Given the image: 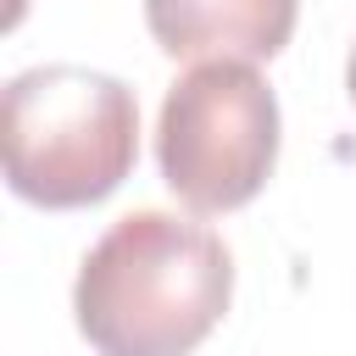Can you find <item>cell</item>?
<instances>
[{
	"label": "cell",
	"mask_w": 356,
	"mask_h": 356,
	"mask_svg": "<svg viewBox=\"0 0 356 356\" xmlns=\"http://www.w3.org/2000/svg\"><path fill=\"white\" fill-rule=\"evenodd\" d=\"M234 300L228 245L178 211H128L83 256L72 317L95 356H189Z\"/></svg>",
	"instance_id": "1"
},
{
	"label": "cell",
	"mask_w": 356,
	"mask_h": 356,
	"mask_svg": "<svg viewBox=\"0 0 356 356\" xmlns=\"http://www.w3.org/2000/svg\"><path fill=\"white\" fill-rule=\"evenodd\" d=\"M0 161L28 206H100L139 161V100L95 67H28L0 95Z\"/></svg>",
	"instance_id": "2"
},
{
	"label": "cell",
	"mask_w": 356,
	"mask_h": 356,
	"mask_svg": "<svg viewBox=\"0 0 356 356\" xmlns=\"http://www.w3.org/2000/svg\"><path fill=\"white\" fill-rule=\"evenodd\" d=\"M156 161L200 217L250 206L278 167V95L256 61H195L161 100Z\"/></svg>",
	"instance_id": "3"
},
{
	"label": "cell",
	"mask_w": 356,
	"mask_h": 356,
	"mask_svg": "<svg viewBox=\"0 0 356 356\" xmlns=\"http://www.w3.org/2000/svg\"><path fill=\"white\" fill-rule=\"evenodd\" d=\"M300 0H145V28L172 61H273Z\"/></svg>",
	"instance_id": "4"
},
{
	"label": "cell",
	"mask_w": 356,
	"mask_h": 356,
	"mask_svg": "<svg viewBox=\"0 0 356 356\" xmlns=\"http://www.w3.org/2000/svg\"><path fill=\"white\" fill-rule=\"evenodd\" d=\"M345 89H350V100H356V50H350V61H345Z\"/></svg>",
	"instance_id": "5"
}]
</instances>
